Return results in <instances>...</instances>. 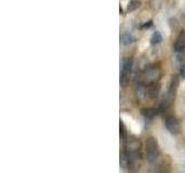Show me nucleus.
<instances>
[{
	"label": "nucleus",
	"instance_id": "6",
	"mask_svg": "<svg viewBox=\"0 0 185 173\" xmlns=\"http://www.w3.org/2000/svg\"><path fill=\"white\" fill-rule=\"evenodd\" d=\"M142 116L145 117L146 121H150L156 116V110L155 108H145V110H142Z\"/></svg>",
	"mask_w": 185,
	"mask_h": 173
},
{
	"label": "nucleus",
	"instance_id": "4",
	"mask_svg": "<svg viewBox=\"0 0 185 173\" xmlns=\"http://www.w3.org/2000/svg\"><path fill=\"white\" fill-rule=\"evenodd\" d=\"M174 50H175V53L179 57H182L185 53V31H182L177 36L175 44H174Z\"/></svg>",
	"mask_w": 185,
	"mask_h": 173
},
{
	"label": "nucleus",
	"instance_id": "9",
	"mask_svg": "<svg viewBox=\"0 0 185 173\" xmlns=\"http://www.w3.org/2000/svg\"><path fill=\"white\" fill-rule=\"evenodd\" d=\"M141 5L140 1H138V0H133V1H131L130 4H128L127 6V12H133V11H136V9L139 7Z\"/></svg>",
	"mask_w": 185,
	"mask_h": 173
},
{
	"label": "nucleus",
	"instance_id": "8",
	"mask_svg": "<svg viewBox=\"0 0 185 173\" xmlns=\"http://www.w3.org/2000/svg\"><path fill=\"white\" fill-rule=\"evenodd\" d=\"M161 40H162V35H161L160 31H155L154 34L152 35V37H150V44H153V45L160 44Z\"/></svg>",
	"mask_w": 185,
	"mask_h": 173
},
{
	"label": "nucleus",
	"instance_id": "7",
	"mask_svg": "<svg viewBox=\"0 0 185 173\" xmlns=\"http://www.w3.org/2000/svg\"><path fill=\"white\" fill-rule=\"evenodd\" d=\"M159 78V72L156 70V69H147V72H146V78H147V81H149V82H152V81H155L156 78Z\"/></svg>",
	"mask_w": 185,
	"mask_h": 173
},
{
	"label": "nucleus",
	"instance_id": "3",
	"mask_svg": "<svg viewBox=\"0 0 185 173\" xmlns=\"http://www.w3.org/2000/svg\"><path fill=\"white\" fill-rule=\"evenodd\" d=\"M164 126H166L168 132H170L171 134H177V133H179V130H181L179 122H178V120H177L176 118L172 117V116H169V117L166 118Z\"/></svg>",
	"mask_w": 185,
	"mask_h": 173
},
{
	"label": "nucleus",
	"instance_id": "11",
	"mask_svg": "<svg viewBox=\"0 0 185 173\" xmlns=\"http://www.w3.org/2000/svg\"><path fill=\"white\" fill-rule=\"evenodd\" d=\"M149 27H152V22H147V23H145V24L142 26V29H145V28H149Z\"/></svg>",
	"mask_w": 185,
	"mask_h": 173
},
{
	"label": "nucleus",
	"instance_id": "2",
	"mask_svg": "<svg viewBox=\"0 0 185 173\" xmlns=\"http://www.w3.org/2000/svg\"><path fill=\"white\" fill-rule=\"evenodd\" d=\"M132 70V59L131 58H124L122 61V72H120V82L122 84H125L126 78Z\"/></svg>",
	"mask_w": 185,
	"mask_h": 173
},
{
	"label": "nucleus",
	"instance_id": "5",
	"mask_svg": "<svg viewBox=\"0 0 185 173\" xmlns=\"http://www.w3.org/2000/svg\"><path fill=\"white\" fill-rule=\"evenodd\" d=\"M133 42H134V37H133L131 34H128V32L123 34L122 36H120V43L123 44V45H125V46L131 45Z\"/></svg>",
	"mask_w": 185,
	"mask_h": 173
},
{
	"label": "nucleus",
	"instance_id": "10",
	"mask_svg": "<svg viewBox=\"0 0 185 173\" xmlns=\"http://www.w3.org/2000/svg\"><path fill=\"white\" fill-rule=\"evenodd\" d=\"M179 73H181V76L182 78H185V65H182L181 66V69H179Z\"/></svg>",
	"mask_w": 185,
	"mask_h": 173
},
{
	"label": "nucleus",
	"instance_id": "1",
	"mask_svg": "<svg viewBox=\"0 0 185 173\" xmlns=\"http://www.w3.org/2000/svg\"><path fill=\"white\" fill-rule=\"evenodd\" d=\"M146 158L147 162L153 164L155 160L157 159L159 156V146L153 137H149L146 141Z\"/></svg>",
	"mask_w": 185,
	"mask_h": 173
}]
</instances>
